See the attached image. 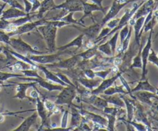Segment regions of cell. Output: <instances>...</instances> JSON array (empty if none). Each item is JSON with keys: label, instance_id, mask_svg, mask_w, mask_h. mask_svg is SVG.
<instances>
[{"label": "cell", "instance_id": "cell-1", "mask_svg": "<svg viewBox=\"0 0 158 131\" xmlns=\"http://www.w3.org/2000/svg\"><path fill=\"white\" fill-rule=\"evenodd\" d=\"M9 46L15 49V52H19L20 54H23L24 55H41V54H47L49 51H40L37 47H33V46H30L23 41L21 39V37L19 35L17 39L10 38V43Z\"/></svg>", "mask_w": 158, "mask_h": 131}, {"label": "cell", "instance_id": "cell-2", "mask_svg": "<svg viewBox=\"0 0 158 131\" xmlns=\"http://www.w3.org/2000/svg\"><path fill=\"white\" fill-rule=\"evenodd\" d=\"M39 32L43 35V39L46 41V45L48 47L49 52H54L56 51V32L58 28L52 25L47 24L43 26H39Z\"/></svg>", "mask_w": 158, "mask_h": 131}, {"label": "cell", "instance_id": "cell-3", "mask_svg": "<svg viewBox=\"0 0 158 131\" xmlns=\"http://www.w3.org/2000/svg\"><path fill=\"white\" fill-rule=\"evenodd\" d=\"M77 96V86L68 85V86H64L61 92L58 94L56 99L55 103L58 106L67 105L68 107L70 108L73 106V100L76 99Z\"/></svg>", "mask_w": 158, "mask_h": 131}, {"label": "cell", "instance_id": "cell-4", "mask_svg": "<svg viewBox=\"0 0 158 131\" xmlns=\"http://www.w3.org/2000/svg\"><path fill=\"white\" fill-rule=\"evenodd\" d=\"M144 1L145 0H143V1H141L140 2H134V4H133L132 7H131V9H127L126 10H125V12H124V14H123V15L121 17V18H120L118 25H117V26H116L114 29H113L112 30L109 32V34H108V35H106L105 38H103L100 42H101V43L105 42L106 41V38H108V37H110V36H111L112 35H114L116 32H117V31H120V29H121L122 28L125 26V25L128 24V23H129V20L132 18L133 15L135 14V12H137V9H138L141 6V5L144 2Z\"/></svg>", "mask_w": 158, "mask_h": 131}, {"label": "cell", "instance_id": "cell-5", "mask_svg": "<svg viewBox=\"0 0 158 131\" xmlns=\"http://www.w3.org/2000/svg\"><path fill=\"white\" fill-rule=\"evenodd\" d=\"M66 50L65 51H58L57 53H52L49 54V55H44V54H41V55H27L32 62L38 64L42 65H47L51 64V63H56V62L61 60L60 59V55L65 53Z\"/></svg>", "mask_w": 158, "mask_h": 131}, {"label": "cell", "instance_id": "cell-6", "mask_svg": "<svg viewBox=\"0 0 158 131\" xmlns=\"http://www.w3.org/2000/svg\"><path fill=\"white\" fill-rule=\"evenodd\" d=\"M48 24V19L46 18H40V19H37L36 21L34 22H29V23H26V24L23 25V26H20L19 27H17V29L14 32H10L9 33V35L11 36H13V35H21L23 34L28 33V32H32V30H34L35 29L38 28L39 26H43V25H47Z\"/></svg>", "mask_w": 158, "mask_h": 131}, {"label": "cell", "instance_id": "cell-7", "mask_svg": "<svg viewBox=\"0 0 158 131\" xmlns=\"http://www.w3.org/2000/svg\"><path fill=\"white\" fill-rule=\"evenodd\" d=\"M81 59L78 54L71 56L70 58H68L66 59L60 60L56 63H51V64H47L46 67L48 69H54V68H59V69H71L77 67L78 63Z\"/></svg>", "mask_w": 158, "mask_h": 131}, {"label": "cell", "instance_id": "cell-8", "mask_svg": "<svg viewBox=\"0 0 158 131\" xmlns=\"http://www.w3.org/2000/svg\"><path fill=\"white\" fill-rule=\"evenodd\" d=\"M63 9L69 12H83V0H66L64 2L55 6L52 9Z\"/></svg>", "mask_w": 158, "mask_h": 131}, {"label": "cell", "instance_id": "cell-9", "mask_svg": "<svg viewBox=\"0 0 158 131\" xmlns=\"http://www.w3.org/2000/svg\"><path fill=\"white\" fill-rule=\"evenodd\" d=\"M152 34L153 30H151L149 38L148 39V43L145 45L144 48L141 50V59H142V76L141 80H144L146 79L147 72V65L148 62V56H149L150 52H151V46H152Z\"/></svg>", "mask_w": 158, "mask_h": 131}, {"label": "cell", "instance_id": "cell-10", "mask_svg": "<svg viewBox=\"0 0 158 131\" xmlns=\"http://www.w3.org/2000/svg\"><path fill=\"white\" fill-rule=\"evenodd\" d=\"M127 5V4H126V3L121 4V3H119L117 0H114L111 7L109 8L107 12L105 14V16L103 17V19H102L101 22L100 23V26H101L102 27H103L110 20L112 19V18H116V16H117V15H118L119 12H120V11L121 10L123 7H125Z\"/></svg>", "mask_w": 158, "mask_h": 131}, {"label": "cell", "instance_id": "cell-11", "mask_svg": "<svg viewBox=\"0 0 158 131\" xmlns=\"http://www.w3.org/2000/svg\"><path fill=\"white\" fill-rule=\"evenodd\" d=\"M83 15L80 18V19L79 20H80L82 23H84L83 20H84V18L87 16H91V18H92L93 20L94 21L92 15L93 12H94V11H101L102 12L106 14V12L108 11V9H109V7H100V6H97V4H95V3L93 2L92 4H90V3H88L83 0Z\"/></svg>", "mask_w": 158, "mask_h": 131}, {"label": "cell", "instance_id": "cell-12", "mask_svg": "<svg viewBox=\"0 0 158 131\" xmlns=\"http://www.w3.org/2000/svg\"><path fill=\"white\" fill-rule=\"evenodd\" d=\"M22 80H24L26 81L29 80V81H32V82H36L37 84L40 85L41 87L44 88L45 89L48 91V92H52V91H61L62 89L64 88V86H61L60 84H53V83H51L49 82L46 81V80H44L43 78L40 79V78H34V77H19Z\"/></svg>", "mask_w": 158, "mask_h": 131}, {"label": "cell", "instance_id": "cell-13", "mask_svg": "<svg viewBox=\"0 0 158 131\" xmlns=\"http://www.w3.org/2000/svg\"><path fill=\"white\" fill-rule=\"evenodd\" d=\"M122 74H123V72L119 71V72H117L116 75H114V76L110 77V78L109 79H104L103 80H102L100 84L99 85L97 88H95L94 89L91 90V94L97 96H99L100 94H102L106 89H107V88L113 86L114 83L116 82V80H117V79L119 78V76H120V75H122Z\"/></svg>", "mask_w": 158, "mask_h": 131}, {"label": "cell", "instance_id": "cell-14", "mask_svg": "<svg viewBox=\"0 0 158 131\" xmlns=\"http://www.w3.org/2000/svg\"><path fill=\"white\" fill-rule=\"evenodd\" d=\"M14 84L17 85L16 87V94L13 96V98L19 99L20 100H24L25 98H29L26 96V91L29 88H34L36 86V82L30 81V83H12Z\"/></svg>", "mask_w": 158, "mask_h": 131}, {"label": "cell", "instance_id": "cell-15", "mask_svg": "<svg viewBox=\"0 0 158 131\" xmlns=\"http://www.w3.org/2000/svg\"><path fill=\"white\" fill-rule=\"evenodd\" d=\"M35 101H36V109H35V111H36L37 113H38V116L41 118L42 120V125L38 130H41V129H43V126L46 125V121H47V120L49 119V117H48L49 112H48V110L46 109L43 100H40V96L35 98Z\"/></svg>", "mask_w": 158, "mask_h": 131}, {"label": "cell", "instance_id": "cell-16", "mask_svg": "<svg viewBox=\"0 0 158 131\" xmlns=\"http://www.w3.org/2000/svg\"><path fill=\"white\" fill-rule=\"evenodd\" d=\"M26 15H27V13L24 10H21V9H17V8L15 7H10L9 9H6V10H3L0 18L9 20L12 19V18H20V17L26 16Z\"/></svg>", "mask_w": 158, "mask_h": 131}, {"label": "cell", "instance_id": "cell-17", "mask_svg": "<svg viewBox=\"0 0 158 131\" xmlns=\"http://www.w3.org/2000/svg\"><path fill=\"white\" fill-rule=\"evenodd\" d=\"M102 28L103 27L100 26V23H95L89 27H84V29L81 31L83 32L84 37L87 39V41H94V39L100 33Z\"/></svg>", "mask_w": 158, "mask_h": 131}, {"label": "cell", "instance_id": "cell-18", "mask_svg": "<svg viewBox=\"0 0 158 131\" xmlns=\"http://www.w3.org/2000/svg\"><path fill=\"white\" fill-rule=\"evenodd\" d=\"M38 113L36 111H34L33 113L31 116L28 117L27 118L25 119L23 123L19 125L17 128L13 129V131H28L30 129L31 126L36 122L38 119Z\"/></svg>", "mask_w": 158, "mask_h": 131}, {"label": "cell", "instance_id": "cell-19", "mask_svg": "<svg viewBox=\"0 0 158 131\" xmlns=\"http://www.w3.org/2000/svg\"><path fill=\"white\" fill-rule=\"evenodd\" d=\"M38 69L41 70L43 73L45 74V76H46V79L47 80V81H51L52 83H56L57 84H60L61 86H68L66 83H65L64 82L62 81L55 73L52 72L51 71L49 70L48 68H46V66H44L42 64H39L38 65Z\"/></svg>", "mask_w": 158, "mask_h": 131}, {"label": "cell", "instance_id": "cell-20", "mask_svg": "<svg viewBox=\"0 0 158 131\" xmlns=\"http://www.w3.org/2000/svg\"><path fill=\"white\" fill-rule=\"evenodd\" d=\"M77 81L80 85L83 86L86 89H89V90H93L95 88H97L100 83L102 82V80H95L94 79H88L85 76H80L77 79Z\"/></svg>", "mask_w": 158, "mask_h": 131}, {"label": "cell", "instance_id": "cell-21", "mask_svg": "<svg viewBox=\"0 0 158 131\" xmlns=\"http://www.w3.org/2000/svg\"><path fill=\"white\" fill-rule=\"evenodd\" d=\"M55 6L53 0H43L40 4V9H38V13H36L37 19L44 18V14L48 11L52 10Z\"/></svg>", "mask_w": 158, "mask_h": 131}, {"label": "cell", "instance_id": "cell-22", "mask_svg": "<svg viewBox=\"0 0 158 131\" xmlns=\"http://www.w3.org/2000/svg\"><path fill=\"white\" fill-rule=\"evenodd\" d=\"M145 18H146V16H142L137 18L135 20L134 25L133 26V27L134 28V33H135V40L134 41L138 46L140 45V37H141L142 35L141 31L143 27V24H144Z\"/></svg>", "mask_w": 158, "mask_h": 131}, {"label": "cell", "instance_id": "cell-23", "mask_svg": "<svg viewBox=\"0 0 158 131\" xmlns=\"http://www.w3.org/2000/svg\"><path fill=\"white\" fill-rule=\"evenodd\" d=\"M83 39H84V35H83V33H82L81 35H78L77 38L69 42L67 44L60 46V47H56V51H65L72 47H77V49H80L83 44Z\"/></svg>", "mask_w": 158, "mask_h": 131}, {"label": "cell", "instance_id": "cell-24", "mask_svg": "<svg viewBox=\"0 0 158 131\" xmlns=\"http://www.w3.org/2000/svg\"><path fill=\"white\" fill-rule=\"evenodd\" d=\"M5 68H8L12 72H20L22 70L32 69V66L30 64H29L27 63H25L23 61H21V60L18 59L13 63L9 65V66H6Z\"/></svg>", "mask_w": 158, "mask_h": 131}, {"label": "cell", "instance_id": "cell-25", "mask_svg": "<svg viewBox=\"0 0 158 131\" xmlns=\"http://www.w3.org/2000/svg\"><path fill=\"white\" fill-rule=\"evenodd\" d=\"M138 91H148V92L156 93V92H157V88L154 87L149 83L148 79H145L144 80H142V81L139 82L138 84L136 86V87L131 89V92H138Z\"/></svg>", "mask_w": 158, "mask_h": 131}, {"label": "cell", "instance_id": "cell-26", "mask_svg": "<svg viewBox=\"0 0 158 131\" xmlns=\"http://www.w3.org/2000/svg\"><path fill=\"white\" fill-rule=\"evenodd\" d=\"M102 97L107 101L108 103L110 104H113L114 106H117V107H125V103L123 102V99L121 98L120 95L117 96V94H114V95H102Z\"/></svg>", "mask_w": 158, "mask_h": 131}, {"label": "cell", "instance_id": "cell-27", "mask_svg": "<svg viewBox=\"0 0 158 131\" xmlns=\"http://www.w3.org/2000/svg\"><path fill=\"white\" fill-rule=\"evenodd\" d=\"M121 98L123 99V102L125 103V106L127 108V121H132L134 117V113H135V105L132 103L130 100L125 97V94H120Z\"/></svg>", "mask_w": 158, "mask_h": 131}, {"label": "cell", "instance_id": "cell-28", "mask_svg": "<svg viewBox=\"0 0 158 131\" xmlns=\"http://www.w3.org/2000/svg\"><path fill=\"white\" fill-rule=\"evenodd\" d=\"M132 31H133V26H130V30L129 32H128L127 36L125 38V39L123 40V43H120V46H118L116 49V51H117L118 53L122 54L123 55L125 52L127 50L128 47H129L130 45V42H131V35H132Z\"/></svg>", "mask_w": 158, "mask_h": 131}, {"label": "cell", "instance_id": "cell-29", "mask_svg": "<svg viewBox=\"0 0 158 131\" xmlns=\"http://www.w3.org/2000/svg\"><path fill=\"white\" fill-rule=\"evenodd\" d=\"M33 18H36V13H35V12H33V13L30 12V13L27 14V15H26V16L20 17V18H18L17 19L11 21V24L16 26V27H19V26H23V25L26 24V23L32 22V19Z\"/></svg>", "mask_w": 158, "mask_h": 131}, {"label": "cell", "instance_id": "cell-30", "mask_svg": "<svg viewBox=\"0 0 158 131\" xmlns=\"http://www.w3.org/2000/svg\"><path fill=\"white\" fill-rule=\"evenodd\" d=\"M70 109L71 110H72V119H71L70 126L76 128L80 125V122H81L82 115L81 113H80L79 109H77L75 106H72L70 107Z\"/></svg>", "mask_w": 158, "mask_h": 131}, {"label": "cell", "instance_id": "cell-31", "mask_svg": "<svg viewBox=\"0 0 158 131\" xmlns=\"http://www.w3.org/2000/svg\"><path fill=\"white\" fill-rule=\"evenodd\" d=\"M97 46L92 48H89V49H86V50H85L84 52H80V53H78L79 56L81 58L82 60H88L92 59L93 57H94L95 55H97V54L99 53V50L97 49Z\"/></svg>", "mask_w": 158, "mask_h": 131}, {"label": "cell", "instance_id": "cell-32", "mask_svg": "<svg viewBox=\"0 0 158 131\" xmlns=\"http://www.w3.org/2000/svg\"><path fill=\"white\" fill-rule=\"evenodd\" d=\"M102 94L105 95H114V94H128V92L125 90V88L123 85L121 86H111L107 88Z\"/></svg>", "mask_w": 158, "mask_h": 131}, {"label": "cell", "instance_id": "cell-33", "mask_svg": "<svg viewBox=\"0 0 158 131\" xmlns=\"http://www.w3.org/2000/svg\"><path fill=\"white\" fill-rule=\"evenodd\" d=\"M136 96L138 98V100L140 101L147 103V104L151 105L152 103L151 101V99L153 98V97H157V96L154 95L153 92H148V91H145V92H141L140 91V92H137L136 94Z\"/></svg>", "mask_w": 158, "mask_h": 131}, {"label": "cell", "instance_id": "cell-34", "mask_svg": "<svg viewBox=\"0 0 158 131\" xmlns=\"http://www.w3.org/2000/svg\"><path fill=\"white\" fill-rule=\"evenodd\" d=\"M73 14H74V12H69V13H67L66 15H65L63 17H62L60 20L66 22V23H68V24H69V26L71 24H73V25L77 24V25H80V26H82V27H83V28L86 27L84 25V23H82L79 19H75V18H73Z\"/></svg>", "mask_w": 158, "mask_h": 131}, {"label": "cell", "instance_id": "cell-35", "mask_svg": "<svg viewBox=\"0 0 158 131\" xmlns=\"http://www.w3.org/2000/svg\"><path fill=\"white\" fill-rule=\"evenodd\" d=\"M141 45H140V49L137 52V55L134 56L132 59L130 69H134V68H140L142 69V59H141Z\"/></svg>", "mask_w": 158, "mask_h": 131}, {"label": "cell", "instance_id": "cell-36", "mask_svg": "<svg viewBox=\"0 0 158 131\" xmlns=\"http://www.w3.org/2000/svg\"><path fill=\"white\" fill-rule=\"evenodd\" d=\"M97 49H98L99 52H102V53L105 54L107 56L110 57V56H114L113 55L112 50H111V48L110 44L108 43V42L105 43H102V44H100L97 46Z\"/></svg>", "mask_w": 158, "mask_h": 131}, {"label": "cell", "instance_id": "cell-37", "mask_svg": "<svg viewBox=\"0 0 158 131\" xmlns=\"http://www.w3.org/2000/svg\"><path fill=\"white\" fill-rule=\"evenodd\" d=\"M107 119V125H106V129L107 130H114L115 129L116 120H117V116L114 114H104Z\"/></svg>", "mask_w": 158, "mask_h": 131}, {"label": "cell", "instance_id": "cell-38", "mask_svg": "<svg viewBox=\"0 0 158 131\" xmlns=\"http://www.w3.org/2000/svg\"><path fill=\"white\" fill-rule=\"evenodd\" d=\"M23 76H24V75H23V73H21V72H12L11 73H9V72H2L0 71V81L3 82V83L10 78H14V77H23Z\"/></svg>", "mask_w": 158, "mask_h": 131}, {"label": "cell", "instance_id": "cell-39", "mask_svg": "<svg viewBox=\"0 0 158 131\" xmlns=\"http://www.w3.org/2000/svg\"><path fill=\"white\" fill-rule=\"evenodd\" d=\"M111 39L110 40H108V43L110 44L111 48V50H112L113 55H115L116 54V49H117V41H118L119 38V31L116 32L114 35H111Z\"/></svg>", "mask_w": 158, "mask_h": 131}, {"label": "cell", "instance_id": "cell-40", "mask_svg": "<svg viewBox=\"0 0 158 131\" xmlns=\"http://www.w3.org/2000/svg\"><path fill=\"white\" fill-rule=\"evenodd\" d=\"M43 103H44V105L45 106H46V109L48 110V112H49V113H48V117H50L51 115H52L53 114V110L54 109H55L56 106V104L55 103H53V102H52L51 100H46V99H43Z\"/></svg>", "mask_w": 158, "mask_h": 131}, {"label": "cell", "instance_id": "cell-41", "mask_svg": "<svg viewBox=\"0 0 158 131\" xmlns=\"http://www.w3.org/2000/svg\"><path fill=\"white\" fill-rule=\"evenodd\" d=\"M21 73H23L25 76L26 77H34V78H40L42 79V76H40L39 75L38 72L36 71V69H25V70H22Z\"/></svg>", "mask_w": 158, "mask_h": 131}, {"label": "cell", "instance_id": "cell-42", "mask_svg": "<svg viewBox=\"0 0 158 131\" xmlns=\"http://www.w3.org/2000/svg\"><path fill=\"white\" fill-rule=\"evenodd\" d=\"M130 30V26L128 24L125 25L120 31H119V36L120 37V43H123V40L125 39L128 35V32Z\"/></svg>", "mask_w": 158, "mask_h": 131}, {"label": "cell", "instance_id": "cell-43", "mask_svg": "<svg viewBox=\"0 0 158 131\" xmlns=\"http://www.w3.org/2000/svg\"><path fill=\"white\" fill-rule=\"evenodd\" d=\"M10 35L8 32H6L3 30H0V43H3L9 46L10 43Z\"/></svg>", "mask_w": 158, "mask_h": 131}, {"label": "cell", "instance_id": "cell-44", "mask_svg": "<svg viewBox=\"0 0 158 131\" xmlns=\"http://www.w3.org/2000/svg\"><path fill=\"white\" fill-rule=\"evenodd\" d=\"M112 71V67H110L108 69H103V70H99V71H95V75L96 77L98 76L100 77V79H106V76L109 75L110 73Z\"/></svg>", "mask_w": 158, "mask_h": 131}, {"label": "cell", "instance_id": "cell-45", "mask_svg": "<svg viewBox=\"0 0 158 131\" xmlns=\"http://www.w3.org/2000/svg\"><path fill=\"white\" fill-rule=\"evenodd\" d=\"M70 108L68 107L67 109L64 111L63 113V117H62V120H61V126L60 127L62 128H66L67 127V124H68V117H69V109Z\"/></svg>", "mask_w": 158, "mask_h": 131}, {"label": "cell", "instance_id": "cell-46", "mask_svg": "<svg viewBox=\"0 0 158 131\" xmlns=\"http://www.w3.org/2000/svg\"><path fill=\"white\" fill-rule=\"evenodd\" d=\"M119 79H120V82H121L122 85H123V86H124L125 89H127V91L128 94H129V95L131 96L132 97V98H135V97H134V96H133L132 92H131V87H130L129 84H128V83H127V80L124 79V77L123 76V74H122V75H120V76H119Z\"/></svg>", "mask_w": 158, "mask_h": 131}, {"label": "cell", "instance_id": "cell-47", "mask_svg": "<svg viewBox=\"0 0 158 131\" xmlns=\"http://www.w3.org/2000/svg\"><path fill=\"white\" fill-rule=\"evenodd\" d=\"M55 74L62 80V81L64 82V83H66L67 85H69V86H75V85L73 83V82H71V80L68 78L66 74H63V72H56V73Z\"/></svg>", "mask_w": 158, "mask_h": 131}, {"label": "cell", "instance_id": "cell-48", "mask_svg": "<svg viewBox=\"0 0 158 131\" xmlns=\"http://www.w3.org/2000/svg\"><path fill=\"white\" fill-rule=\"evenodd\" d=\"M148 61L155 64L158 67V56L152 49H151V52H150L149 56H148Z\"/></svg>", "mask_w": 158, "mask_h": 131}, {"label": "cell", "instance_id": "cell-49", "mask_svg": "<svg viewBox=\"0 0 158 131\" xmlns=\"http://www.w3.org/2000/svg\"><path fill=\"white\" fill-rule=\"evenodd\" d=\"M127 123H130L131 125H132L133 127L135 128L137 130L144 131V130H147V129H148V127H147L146 126H144V125L142 124V123H136V122H134L133 120L131 122L127 121Z\"/></svg>", "mask_w": 158, "mask_h": 131}, {"label": "cell", "instance_id": "cell-50", "mask_svg": "<svg viewBox=\"0 0 158 131\" xmlns=\"http://www.w3.org/2000/svg\"><path fill=\"white\" fill-rule=\"evenodd\" d=\"M83 73L85 77L88 79H94L96 77L95 71L91 69H85L83 70Z\"/></svg>", "mask_w": 158, "mask_h": 131}, {"label": "cell", "instance_id": "cell-51", "mask_svg": "<svg viewBox=\"0 0 158 131\" xmlns=\"http://www.w3.org/2000/svg\"><path fill=\"white\" fill-rule=\"evenodd\" d=\"M120 18H112V19H110L107 23H106V26H107V27H109L110 29H111V30H112L113 29H114V28H115L116 26L118 25L119 22H120Z\"/></svg>", "mask_w": 158, "mask_h": 131}, {"label": "cell", "instance_id": "cell-52", "mask_svg": "<svg viewBox=\"0 0 158 131\" xmlns=\"http://www.w3.org/2000/svg\"><path fill=\"white\" fill-rule=\"evenodd\" d=\"M29 1L32 3V9H31L30 12L33 13V12H35V11L38 10V9H40V4H41V2H40V0H29Z\"/></svg>", "mask_w": 158, "mask_h": 131}, {"label": "cell", "instance_id": "cell-53", "mask_svg": "<svg viewBox=\"0 0 158 131\" xmlns=\"http://www.w3.org/2000/svg\"><path fill=\"white\" fill-rule=\"evenodd\" d=\"M23 2H24L25 5V8H24V11L26 12V13H30L31 9H32V3L29 1V0H23Z\"/></svg>", "mask_w": 158, "mask_h": 131}, {"label": "cell", "instance_id": "cell-54", "mask_svg": "<svg viewBox=\"0 0 158 131\" xmlns=\"http://www.w3.org/2000/svg\"><path fill=\"white\" fill-rule=\"evenodd\" d=\"M11 21L0 18V30H5L8 26L10 24Z\"/></svg>", "mask_w": 158, "mask_h": 131}, {"label": "cell", "instance_id": "cell-55", "mask_svg": "<svg viewBox=\"0 0 158 131\" xmlns=\"http://www.w3.org/2000/svg\"><path fill=\"white\" fill-rule=\"evenodd\" d=\"M33 89H34L32 91V92H30L29 96H30L31 98L35 99V98H36L37 96H40V93H39V91H38V89H36V87H34Z\"/></svg>", "mask_w": 158, "mask_h": 131}, {"label": "cell", "instance_id": "cell-56", "mask_svg": "<svg viewBox=\"0 0 158 131\" xmlns=\"http://www.w3.org/2000/svg\"><path fill=\"white\" fill-rule=\"evenodd\" d=\"M91 1L94 3H95V4H97V6H100V7H103V6H102V2H103V0H91Z\"/></svg>", "mask_w": 158, "mask_h": 131}, {"label": "cell", "instance_id": "cell-57", "mask_svg": "<svg viewBox=\"0 0 158 131\" xmlns=\"http://www.w3.org/2000/svg\"><path fill=\"white\" fill-rule=\"evenodd\" d=\"M153 15H154V17H155L156 18H157V22H158V9H154V12H153Z\"/></svg>", "mask_w": 158, "mask_h": 131}, {"label": "cell", "instance_id": "cell-58", "mask_svg": "<svg viewBox=\"0 0 158 131\" xmlns=\"http://www.w3.org/2000/svg\"><path fill=\"white\" fill-rule=\"evenodd\" d=\"M2 52H3V47L0 46V54L2 53Z\"/></svg>", "mask_w": 158, "mask_h": 131}, {"label": "cell", "instance_id": "cell-59", "mask_svg": "<svg viewBox=\"0 0 158 131\" xmlns=\"http://www.w3.org/2000/svg\"><path fill=\"white\" fill-rule=\"evenodd\" d=\"M0 61H5V59H2L1 57H0Z\"/></svg>", "mask_w": 158, "mask_h": 131}, {"label": "cell", "instance_id": "cell-60", "mask_svg": "<svg viewBox=\"0 0 158 131\" xmlns=\"http://www.w3.org/2000/svg\"><path fill=\"white\" fill-rule=\"evenodd\" d=\"M2 85H0V91H1V89H2Z\"/></svg>", "mask_w": 158, "mask_h": 131}]
</instances>
